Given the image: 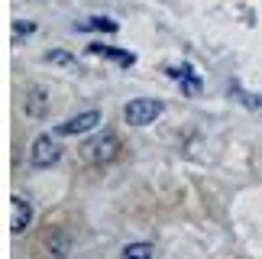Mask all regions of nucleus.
Listing matches in <instances>:
<instances>
[{"instance_id": "1", "label": "nucleus", "mask_w": 262, "mask_h": 259, "mask_svg": "<svg viewBox=\"0 0 262 259\" xmlns=\"http://www.w3.org/2000/svg\"><path fill=\"white\" fill-rule=\"evenodd\" d=\"M165 111V104L159 97H133L126 107H123V120L129 126H149L152 120H159Z\"/></svg>"}, {"instance_id": "2", "label": "nucleus", "mask_w": 262, "mask_h": 259, "mask_svg": "<svg viewBox=\"0 0 262 259\" xmlns=\"http://www.w3.org/2000/svg\"><path fill=\"white\" fill-rule=\"evenodd\" d=\"M62 159V136L55 133H39L36 143H33V165L36 168H49Z\"/></svg>"}, {"instance_id": "3", "label": "nucleus", "mask_w": 262, "mask_h": 259, "mask_svg": "<svg viewBox=\"0 0 262 259\" xmlns=\"http://www.w3.org/2000/svg\"><path fill=\"white\" fill-rule=\"evenodd\" d=\"M117 146L120 143H117L114 133H94L81 146V156H84V162H110L117 156Z\"/></svg>"}, {"instance_id": "4", "label": "nucleus", "mask_w": 262, "mask_h": 259, "mask_svg": "<svg viewBox=\"0 0 262 259\" xmlns=\"http://www.w3.org/2000/svg\"><path fill=\"white\" fill-rule=\"evenodd\" d=\"M165 75H168V78H175L185 97H198L201 91H204V81H201V75H198L188 62H181V65H168V68H165Z\"/></svg>"}, {"instance_id": "5", "label": "nucleus", "mask_w": 262, "mask_h": 259, "mask_svg": "<svg viewBox=\"0 0 262 259\" xmlns=\"http://www.w3.org/2000/svg\"><path fill=\"white\" fill-rule=\"evenodd\" d=\"M97 123H100V111H84V114H75L72 120L58 123L55 133L58 136H81V133H94Z\"/></svg>"}, {"instance_id": "6", "label": "nucleus", "mask_w": 262, "mask_h": 259, "mask_svg": "<svg viewBox=\"0 0 262 259\" xmlns=\"http://www.w3.org/2000/svg\"><path fill=\"white\" fill-rule=\"evenodd\" d=\"M29 224H33V204L23 195H10V233L19 236Z\"/></svg>"}, {"instance_id": "7", "label": "nucleus", "mask_w": 262, "mask_h": 259, "mask_svg": "<svg viewBox=\"0 0 262 259\" xmlns=\"http://www.w3.org/2000/svg\"><path fill=\"white\" fill-rule=\"evenodd\" d=\"M88 52L91 55H100V58H110V62H117V65H123V68H133L136 65V55L129 52V49H114V46H88Z\"/></svg>"}, {"instance_id": "8", "label": "nucleus", "mask_w": 262, "mask_h": 259, "mask_svg": "<svg viewBox=\"0 0 262 259\" xmlns=\"http://www.w3.org/2000/svg\"><path fill=\"white\" fill-rule=\"evenodd\" d=\"M230 97H233V101H239V104L246 107V111H253V114H262V94L243 91L239 84H230Z\"/></svg>"}, {"instance_id": "9", "label": "nucleus", "mask_w": 262, "mask_h": 259, "mask_svg": "<svg viewBox=\"0 0 262 259\" xmlns=\"http://www.w3.org/2000/svg\"><path fill=\"white\" fill-rule=\"evenodd\" d=\"M120 259H152V243L143 240V243H129L123 253H120Z\"/></svg>"}, {"instance_id": "10", "label": "nucleus", "mask_w": 262, "mask_h": 259, "mask_svg": "<svg viewBox=\"0 0 262 259\" xmlns=\"http://www.w3.org/2000/svg\"><path fill=\"white\" fill-rule=\"evenodd\" d=\"M84 29H94V33H117V19H110V16H91L88 23H84Z\"/></svg>"}, {"instance_id": "11", "label": "nucleus", "mask_w": 262, "mask_h": 259, "mask_svg": "<svg viewBox=\"0 0 262 259\" xmlns=\"http://www.w3.org/2000/svg\"><path fill=\"white\" fill-rule=\"evenodd\" d=\"M46 58H49L52 65H62V68H72V65H75V58L68 55L65 49H49V52H46Z\"/></svg>"}, {"instance_id": "12", "label": "nucleus", "mask_w": 262, "mask_h": 259, "mask_svg": "<svg viewBox=\"0 0 262 259\" xmlns=\"http://www.w3.org/2000/svg\"><path fill=\"white\" fill-rule=\"evenodd\" d=\"M36 29H39V26L29 23V19H13V33H16V36H33Z\"/></svg>"}]
</instances>
